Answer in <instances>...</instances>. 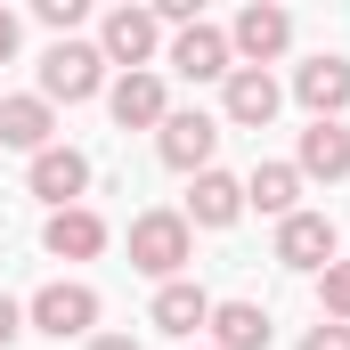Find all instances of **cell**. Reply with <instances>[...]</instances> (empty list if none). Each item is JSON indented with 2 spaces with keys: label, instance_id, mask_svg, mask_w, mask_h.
<instances>
[{
  "label": "cell",
  "instance_id": "cell-14",
  "mask_svg": "<svg viewBox=\"0 0 350 350\" xmlns=\"http://www.w3.org/2000/svg\"><path fill=\"white\" fill-rule=\"evenodd\" d=\"M237 212H245V179L196 172V187H187V228H237Z\"/></svg>",
  "mask_w": 350,
  "mask_h": 350
},
{
  "label": "cell",
  "instance_id": "cell-18",
  "mask_svg": "<svg viewBox=\"0 0 350 350\" xmlns=\"http://www.w3.org/2000/svg\"><path fill=\"white\" fill-rule=\"evenodd\" d=\"M245 204H253V212H269V220H293V212H301V172H293V163H253Z\"/></svg>",
  "mask_w": 350,
  "mask_h": 350
},
{
  "label": "cell",
  "instance_id": "cell-22",
  "mask_svg": "<svg viewBox=\"0 0 350 350\" xmlns=\"http://www.w3.org/2000/svg\"><path fill=\"white\" fill-rule=\"evenodd\" d=\"M301 350H350V326H326V318H318V326L301 334Z\"/></svg>",
  "mask_w": 350,
  "mask_h": 350
},
{
  "label": "cell",
  "instance_id": "cell-20",
  "mask_svg": "<svg viewBox=\"0 0 350 350\" xmlns=\"http://www.w3.org/2000/svg\"><path fill=\"white\" fill-rule=\"evenodd\" d=\"M318 318H326V326H350V261L318 269Z\"/></svg>",
  "mask_w": 350,
  "mask_h": 350
},
{
  "label": "cell",
  "instance_id": "cell-4",
  "mask_svg": "<svg viewBox=\"0 0 350 350\" xmlns=\"http://www.w3.org/2000/svg\"><path fill=\"white\" fill-rule=\"evenodd\" d=\"M212 147H220V122L204 114V106H187V114H163V131H155V155L172 163V172H212Z\"/></svg>",
  "mask_w": 350,
  "mask_h": 350
},
{
  "label": "cell",
  "instance_id": "cell-21",
  "mask_svg": "<svg viewBox=\"0 0 350 350\" xmlns=\"http://www.w3.org/2000/svg\"><path fill=\"white\" fill-rule=\"evenodd\" d=\"M33 16H41L49 33H74V25H82V0H33Z\"/></svg>",
  "mask_w": 350,
  "mask_h": 350
},
{
  "label": "cell",
  "instance_id": "cell-7",
  "mask_svg": "<svg viewBox=\"0 0 350 350\" xmlns=\"http://www.w3.org/2000/svg\"><path fill=\"white\" fill-rule=\"evenodd\" d=\"M277 261L285 269H318L326 261H342V237H334V220L326 212H293V220H277Z\"/></svg>",
  "mask_w": 350,
  "mask_h": 350
},
{
  "label": "cell",
  "instance_id": "cell-1",
  "mask_svg": "<svg viewBox=\"0 0 350 350\" xmlns=\"http://www.w3.org/2000/svg\"><path fill=\"white\" fill-rule=\"evenodd\" d=\"M187 261H196V228H187V212H139V220H131V269H147L155 285H172Z\"/></svg>",
  "mask_w": 350,
  "mask_h": 350
},
{
  "label": "cell",
  "instance_id": "cell-11",
  "mask_svg": "<svg viewBox=\"0 0 350 350\" xmlns=\"http://www.w3.org/2000/svg\"><path fill=\"white\" fill-rule=\"evenodd\" d=\"M49 131H57V106H49L41 90H16V98H0V147H16V155H41V147H57Z\"/></svg>",
  "mask_w": 350,
  "mask_h": 350
},
{
  "label": "cell",
  "instance_id": "cell-12",
  "mask_svg": "<svg viewBox=\"0 0 350 350\" xmlns=\"http://www.w3.org/2000/svg\"><path fill=\"white\" fill-rule=\"evenodd\" d=\"M106 106H114L122 131H163V114H172V98H163V74H155V66H147V74H122V82L106 90Z\"/></svg>",
  "mask_w": 350,
  "mask_h": 350
},
{
  "label": "cell",
  "instance_id": "cell-6",
  "mask_svg": "<svg viewBox=\"0 0 350 350\" xmlns=\"http://www.w3.org/2000/svg\"><path fill=\"white\" fill-rule=\"evenodd\" d=\"M155 41H163L155 8H114V16L98 25V57H106V66H122V74H147Z\"/></svg>",
  "mask_w": 350,
  "mask_h": 350
},
{
  "label": "cell",
  "instance_id": "cell-16",
  "mask_svg": "<svg viewBox=\"0 0 350 350\" xmlns=\"http://www.w3.org/2000/svg\"><path fill=\"white\" fill-rule=\"evenodd\" d=\"M147 318H155V334H179V342H187L196 326H212V293L187 285V277H172V285H155V310H147Z\"/></svg>",
  "mask_w": 350,
  "mask_h": 350
},
{
  "label": "cell",
  "instance_id": "cell-8",
  "mask_svg": "<svg viewBox=\"0 0 350 350\" xmlns=\"http://www.w3.org/2000/svg\"><path fill=\"white\" fill-rule=\"evenodd\" d=\"M277 106H285V90H277V74H261V66H237L228 90H220V114H228L237 131H269Z\"/></svg>",
  "mask_w": 350,
  "mask_h": 350
},
{
  "label": "cell",
  "instance_id": "cell-17",
  "mask_svg": "<svg viewBox=\"0 0 350 350\" xmlns=\"http://www.w3.org/2000/svg\"><path fill=\"white\" fill-rule=\"evenodd\" d=\"M293 172L301 179H350V131L342 122H310L301 147H293Z\"/></svg>",
  "mask_w": 350,
  "mask_h": 350
},
{
  "label": "cell",
  "instance_id": "cell-10",
  "mask_svg": "<svg viewBox=\"0 0 350 350\" xmlns=\"http://www.w3.org/2000/svg\"><path fill=\"white\" fill-rule=\"evenodd\" d=\"M172 74H187V82H228L237 74V57H228V33L220 25H187V33H172Z\"/></svg>",
  "mask_w": 350,
  "mask_h": 350
},
{
  "label": "cell",
  "instance_id": "cell-9",
  "mask_svg": "<svg viewBox=\"0 0 350 350\" xmlns=\"http://www.w3.org/2000/svg\"><path fill=\"white\" fill-rule=\"evenodd\" d=\"M293 98L310 106V122H342V106H350V57H310V66H293Z\"/></svg>",
  "mask_w": 350,
  "mask_h": 350
},
{
  "label": "cell",
  "instance_id": "cell-13",
  "mask_svg": "<svg viewBox=\"0 0 350 350\" xmlns=\"http://www.w3.org/2000/svg\"><path fill=\"white\" fill-rule=\"evenodd\" d=\"M82 187H90V155H74V147H41V155H33V196H41L49 212H74Z\"/></svg>",
  "mask_w": 350,
  "mask_h": 350
},
{
  "label": "cell",
  "instance_id": "cell-24",
  "mask_svg": "<svg viewBox=\"0 0 350 350\" xmlns=\"http://www.w3.org/2000/svg\"><path fill=\"white\" fill-rule=\"evenodd\" d=\"M16 334H25V310H16V301H8V293H0V350L16 342Z\"/></svg>",
  "mask_w": 350,
  "mask_h": 350
},
{
  "label": "cell",
  "instance_id": "cell-5",
  "mask_svg": "<svg viewBox=\"0 0 350 350\" xmlns=\"http://www.w3.org/2000/svg\"><path fill=\"white\" fill-rule=\"evenodd\" d=\"M285 41H293V16H285L277 0H253V8L228 25V57H237V66H261V74H269V57H285Z\"/></svg>",
  "mask_w": 350,
  "mask_h": 350
},
{
  "label": "cell",
  "instance_id": "cell-23",
  "mask_svg": "<svg viewBox=\"0 0 350 350\" xmlns=\"http://www.w3.org/2000/svg\"><path fill=\"white\" fill-rule=\"evenodd\" d=\"M16 41H25V25H16V8H0V66L16 57Z\"/></svg>",
  "mask_w": 350,
  "mask_h": 350
},
{
  "label": "cell",
  "instance_id": "cell-3",
  "mask_svg": "<svg viewBox=\"0 0 350 350\" xmlns=\"http://www.w3.org/2000/svg\"><path fill=\"white\" fill-rule=\"evenodd\" d=\"M106 90V57H98V41H57L49 57H41V98L57 106H82V98H98Z\"/></svg>",
  "mask_w": 350,
  "mask_h": 350
},
{
  "label": "cell",
  "instance_id": "cell-15",
  "mask_svg": "<svg viewBox=\"0 0 350 350\" xmlns=\"http://www.w3.org/2000/svg\"><path fill=\"white\" fill-rule=\"evenodd\" d=\"M41 245H49L57 261H98V253H106V220H98L90 204H74V212H49Z\"/></svg>",
  "mask_w": 350,
  "mask_h": 350
},
{
  "label": "cell",
  "instance_id": "cell-25",
  "mask_svg": "<svg viewBox=\"0 0 350 350\" xmlns=\"http://www.w3.org/2000/svg\"><path fill=\"white\" fill-rule=\"evenodd\" d=\"M90 350H139L131 334H90Z\"/></svg>",
  "mask_w": 350,
  "mask_h": 350
},
{
  "label": "cell",
  "instance_id": "cell-19",
  "mask_svg": "<svg viewBox=\"0 0 350 350\" xmlns=\"http://www.w3.org/2000/svg\"><path fill=\"white\" fill-rule=\"evenodd\" d=\"M212 350H269L261 301H212Z\"/></svg>",
  "mask_w": 350,
  "mask_h": 350
},
{
  "label": "cell",
  "instance_id": "cell-2",
  "mask_svg": "<svg viewBox=\"0 0 350 350\" xmlns=\"http://www.w3.org/2000/svg\"><path fill=\"white\" fill-rule=\"evenodd\" d=\"M25 326H33V334H49V342H82L90 326H98V293L57 277V285H41V293L25 301Z\"/></svg>",
  "mask_w": 350,
  "mask_h": 350
}]
</instances>
